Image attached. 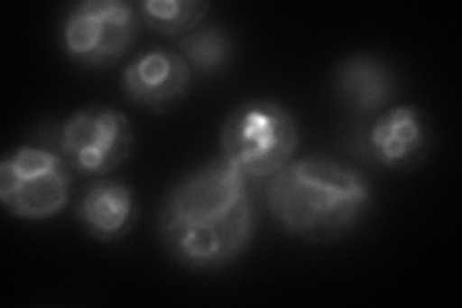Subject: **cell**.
I'll use <instances>...</instances> for the list:
<instances>
[{
    "label": "cell",
    "mask_w": 462,
    "mask_h": 308,
    "mask_svg": "<svg viewBox=\"0 0 462 308\" xmlns=\"http://www.w3.org/2000/svg\"><path fill=\"white\" fill-rule=\"evenodd\" d=\"M266 201L285 231L329 245L363 224L372 207V187L358 170L337 160L305 156L273 175Z\"/></svg>",
    "instance_id": "cell-2"
},
{
    "label": "cell",
    "mask_w": 462,
    "mask_h": 308,
    "mask_svg": "<svg viewBox=\"0 0 462 308\" xmlns=\"http://www.w3.org/2000/svg\"><path fill=\"white\" fill-rule=\"evenodd\" d=\"M191 70L212 76L220 73L234 56V41L226 29L218 25H205L193 29L180 41L178 51Z\"/></svg>",
    "instance_id": "cell-11"
},
{
    "label": "cell",
    "mask_w": 462,
    "mask_h": 308,
    "mask_svg": "<svg viewBox=\"0 0 462 308\" xmlns=\"http://www.w3.org/2000/svg\"><path fill=\"white\" fill-rule=\"evenodd\" d=\"M254 222L247 178L220 156L171 185L158 214V236L185 268L214 272L247 251Z\"/></svg>",
    "instance_id": "cell-1"
},
{
    "label": "cell",
    "mask_w": 462,
    "mask_h": 308,
    "mask_svg": "<svg viewBox=\"0 0 462 308\" xmlns=\"http://www.w3.org/2000/svg\"><path fill=\"white\" fill-rule=\"evenodd\" d=\"M222 156L247 180H272L293 160L299 126L276 100L253 98L227 114L220 131Z\"/></svg>",
    "instance_id": "cell-3"
},
{
    "label": "cell",
    "mask_w": 462,
    "mask_h": 308,
    "mask_svg": "<svg viewBox=\"0 0 462 308\" xmlns=\"http://www.w3.org/2000/svg\"><path fill=\"white\" fill-rule=\"evenodd\" d=\"M141 22L156 33L178 37L195 29L210 10L207 0H143L137 5Z\"/></svg>",
    "instance_id": "cell-12"
},
{
    "label": "cell",
    "mask_w": 462,
    "mask_h": 308,
    "mask_svg": "<svg viewBox=\"0 0 462 308\" xmlns=\"http://www.w3.org/2000/svg\"><path fill=\"white\" fill-rule=\"evenodd\" d=\"M79 226L97 241H118L134 229L139 218L135 191L118 180H100L87 187L76 204Z\"/></svg>",
    "instance_id": "cell-8"
},
{
    "label": "cell",
    "mask_w": 462,
    "mask_h": 308,
    "mask_svg": "<svg viewBox=\"0 0 462 308\" xmlns=\"http://www.w3.org/2000/svg\"><path fill=\"white\" fill-rule=\"evenodd\" d=\"M139 8L127 0H85L62 25L66 54L81 66L103 68L118 62L139 33Z\"/></svg>",
    "instance_id": "cell-5"
},
{
    "label": "cell",
    "mask_w": 462,
    "mask_h": 308,
    "mask_svg": "<svg viewBox=\"0 0 462 308\" xmlns=\"http://www.w3.org/2000/svg\"><path fill=\"white\" fill-rule=\"evenodd\" d=\"M430 139L424 114L404 105L383 112L374 122L368 131V151L374 163L383 168H409L424 156Z\"/></svg>",
    "instance_id": "cell-9"
},
{
    "label": "cell",
    "mask_w": 462,
    "mask_h": 308,
    "mask_svg": "<svg viewBox=\"0 0 462 308\" xmlns=\"http://www.w3.org/2000/svg\"><path fill=\"white\" fill-rule=\"evenodd\" d=\"M334 89L346 108L372 116L395 97V76L378 58L356 54L337 66Z\"/></svg>",
    "instance_id": "cell-10"
},
{
    "label": "cell",
    "mask_w": 462,
    "mask_h": 308,
    "mask_svg": "<svg viewBox=\"0 0 462 308\" xmlns=\"http://www.w3.org/2000/svg\"><path fill=\"white\" fill-rule=\"evenodd\" d=\"M56 146L71 170L98 178L122 166L132 153V122L112 107H87L66 120Z\"/></svg>",
    "instance_id": "cell-6"
},
{
    "label": "cell",
    "mask_w": 462,
    "mask_h": 308,
    "mask_svg": "<svg viewBox=\"0 0 462 308\" xmlns=\"http://www.w3.org/2000/svg\"><path fill=\"white\" fill-rule=\"evenodd\" d=\"M71 172L58 146L20 145L0 164V201L22 219L52 218L71 199Z\"/></svg>",
    "instance_id": "cell-4"
},
{
    "label": "cell",
    "mask_w": 462,
    "mask_h": 308,
    "mask_svg": "<svg viewBox=\"0 0 462 308\" xmlns=\"http://www.w3.org/2000/svg\"><path fill=\"white\" fill-rule=\"evenodd\" d=\"M191 85V68L178 51L143 52L122 71L125 97L152 112H168L185 98Z\"/></svg>",
    "instance_id": "cell-7"
}]
</instances>
